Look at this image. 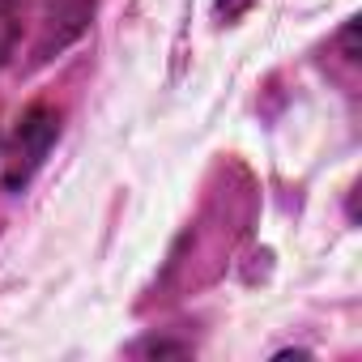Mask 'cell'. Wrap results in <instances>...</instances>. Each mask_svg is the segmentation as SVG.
<instances>
[{
  "mask_svg": "<svg viewBox=\"0 0 362 362\" xmlns=\"http://www.w3.org/2000/svg\"><path fill=\"white\" fill-rule=\"evenodd\" d=\"M60 136V111L47 107V103H35L22 119H18V132L9 141V153H5V188H26L35 170L47 162L52 145Z\"/></svg>",
  "mask_w": 362,
  "mask_h": 362,
  "instance_id": "1",
  "label": "cell"
},
{
  "mask_svg": "<svg viewBox=\"0 0 362 362\" xmlns=\"http://www.w3.org/2000/svg\"><path fill=\"white\" fill-rule=\"evenodd\" d=\"M98 0H43V18H39V39H35V64L60 56L64 47H73L90 22H94Z\"/></svg>",
  "mask_w": 362,
  "mask_h": 362,
  "instance_id": "2",
  "label": "cell"
},
{
  "mask_svg": "<svg viewBox=\"0 0 362 362\" xmlns=\"http://www.w3.org/2000/svg\"><path fill=\"white\" fill-rule=\"evenodd\" d=\"M26 26V0H0V69L9 64L18 39Z\"/></svg>",
  "mask_w": 362,
  "mask_h": 362,
  "instance_id": "3",
  "label": "cell"
},
{
  "mask_svg": "<svg viewBox=\"0 0 362 362\" xmlns=\"http://www.w3.org/2000/svg\"><path fill=\"white\" fill-rule=\"evenodd\" d=\"M252 5H256V0H218V18L235 22V18H243V13H247Z\"/></svg>",
  "mask_w": 362,
  "mask_h": 362,
  "instance_id": "4",
  "label": "cell"
}]
</instances>
